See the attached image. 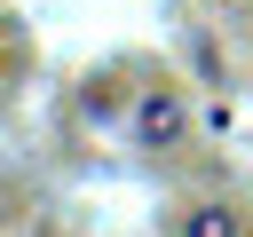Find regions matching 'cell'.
Masks as SVG:
<instances>
[{
	"label": "cell",
	"mask_w": 253,
	"mask_h": 237,
	"mask_svg": "<svg viewBox=\"0 0 253 237\" xmlns=\"http://www.w3.org/2000/svg\"><path fill=\"white\" fill-rule=\"evenodd\" d=\"M182 237H245V221H237L229 205H190V221H182Z\"/></svg>",
	"instance_id": "obj_1"
},
{
	"label": "cell",
	"mask_w": 253,
	"mask_h": 237,
	"mask_svg": "<svg viewBox=\"0 0 253 237\" xmlns=\"http://www.w3.org/2000/svg\"><path fill=\"white\" fill-rule=\"evenodd\" d=\"M142 134H182V111H174V103H150V111H142Z\"/></svg>",
	"instance_id": "obj_2"
}]
</instances>
